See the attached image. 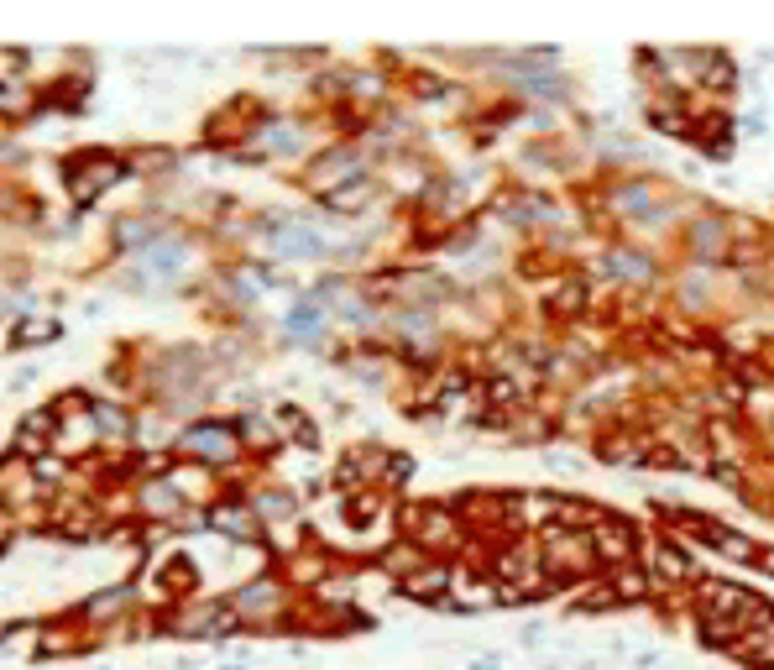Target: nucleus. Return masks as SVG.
<instances>
[{
	"label": "nucleus",
	"mask_w": 774,
	"mask_h": 670,
	"mask_svg": "<svg viewBox=\"0 0 774 670\" xmlns=\"http://www.w3.org/2000/svg\"><path fill=\"white\" fill-rule=\"evenodd\" d=\"M544 555H550V566L587 571L591 561H597V545H591V540H581V534H570V529H550V534H544Z\"/></svg>",
	"instance_id": "f257e3e1"
},
{
	"label": "nucleus",
	"mask_w": 774,
	"mask_h": 670,
	"mask_svg": "<svg viewBox=\"0 0 774 670\" xmlns=\"http://www.w3.org/2000/svg\"><path fill=\"white\" fill-rule=\"evenodd\" d=\"M659 571L670 576V581H685V576H691V561H681L675 551H659Z\"/></svg>",
	"instance_id": "20e7f679"
},
{
	"label": "nucleus",
	"mask_w": 774,
	"mask_h": 670,
	"mask_svg": "<svg viewBox=\"0 0 774 670\" xmlns=\"http://www.w3.org/2000/svg\"><path fill=\"white\" fill-rule=\"evenodd\" d=\"M184 451H194V455H205V461H235V435H231V425H194V430L184 435Z\"/></svg>",
	"instance_id": "f03ea898"
},
{
	"label": "nucleus",
	"mask_w": 774,
	"mask_h": 670,
	"mask_svg": "<svg viewBox=\"0 0 774 670\" xmlns=\"http://www.w3.org/2000/svg\"><path fill=\"white\" fill-rule=\"evenodd\" d=\"M273 602H278V592H273V581H257V587H246V592L235 598V608H241V613H267Z\"/></svg>",
	"instance_id": "7ed1b4c3"
}]
</instances>
